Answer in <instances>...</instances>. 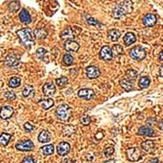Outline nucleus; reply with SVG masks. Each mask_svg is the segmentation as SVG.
Returning <instances> with one entry per match:
<instances>
[{"label":"nucleus","mask_w":163,"mask_h":163,"mask_svg":"<svg viewBox=\"0 0 163 163\" xmlns=\"http://www.w3.org/2000/svg\"><path fill=\"white\" fill-rule=\"evenodd\" d=\"M41 151L44 155H51V154H53L55 151L54 145H46L41 148Z\"/></svg>","instance_id":"28"},{"label":"nucleus","mask_w":163,"mask_h":163,"mask_svg":"<svg viewBox=\"0 0 163 163\" xmlns=\"http://www.w3.org/2000/svg\"><path fill=\"white\" fill-rule=\"evenodd\" d=\"M150 84V79L148 76H143L139 80V86L144 89V88H148Z\"/></svg>","instance_id":"30"},{"label":"nucleus","mask_w":163,"mask_h":163,"mask_svg":"<svg viewBox=\"0 0 163 163\" xmlns=\"http://www.w3.org/2000/svg\"><path fill=\"white\" fill-rule=\"evenodd\" d=\"M156 21L157 19L153 14H146L143 19V23L146 28H151L156 23Z\"/></svg>","instance_id":"11"},{"label":"nucleus","mask_w":163,"mask_h":163,"mask_svg":"<svg viewBox=\"0 0 163 163\" xmlns=\"http://www.w3.org/2000/svg\"><path fill=\"white\" fill-rule=\"evenodd\" d=\"M111 52H112V56H115V57L120 56V55L123 54V48L118 44H115V46H112Z\"/></svg>","instance_id":"32"},{"label":"nucleus","mask_w":163,"mask_h":163,"mask_svg":"<svg viewBox=\"0 0 163 163\" xmlns=\"http://www.w3.org/2000/svg\"><path fill=\"white\" fill-rule=\"evenodd\" d=\"M14 115V109L9 105H5L0 110V118L2 119H9Z\"/></svg>","instance_id":"13"},{"label":"nucleus","mask_w":163,"mask_h":163,"mask_svg":"<svg viewBox=\"0 0 163 163\" xmlns=\"http://www.w3.org/2000/svg\"><path fill=\"white\" fill-rule=\"evenodd\" d=\"M120 86L123 88L125 91H127V92L132 91L133 89H134L132 82L129 79H127V78H123V79L120 80Z\"/></svg>","instance_id":"22"},{"label":"nucleus","mask_w":163,"mask_h":163,"mask_svg":"<svg viewBox=\"0 0 163 163\" xmlns=\"http://www.w3.org/2000/svg\"><path fill=\"white\" fill-rule=\"evenodd\" d=\"M108 36L111 41H117L121 36V31L117 29H110L108 33Z\"/></svg>","instance_id":"24"},{"label":"nucleus","mask_w":163,"mask_h":163,"mask_svg":"<svg viewBox=\"0 0 163 163\" xmlns=\"http://www.w3.org/2000/svg\"><path fill=\"white\" fill-rule=\"evenodd\" d=\"M104 163H115V161L113 160V159H110V160H107V161H104Z\"/></svg>","instance_id":"44"},{"label":"nucleus","mask_w":163,"mask_h":163,"mask_svg":"<svg viewBox=\"0 0 163 163\" xmlns=\"http://www.w3.org/2000/svg\"><path fill=\"white\" fill-rule=\"evenodd\" d=\"M20 8V2L19 1H12L9 4V10L11 12H17Z\"/></svg>","instance_id":"37"},{"label":"nucleus","mask_w":163,"mask_h":163,"mask_svg":"<svg viewBox=\"0 0 163 163\" xmlns=\"http://www.w3.org/2000/svg\"><path fill=\"white\" fill-rule=\"evenodd\" d=\"M34 94V87L31 85H27L26 87L23 88V96L24 98H28L30 96H32Z\"/></svg>","instance_id":"27"},{"label":"nucleus","mask_w":163,"mask_h":163,"mask_svg":"<svg viewBox=\"0 0 163 163\" xmlns=\"http://www.w3.org/2000/svg\"><path fill=\"white\" fill-rule=\"evenodd\" d=\"M86 75H87L88 78L95 79V78H98L101 75V71L97 67L90 66V67H88L86 69Z\"/></svg>","instance_id":"12"},{"label":"nucleus","mask_w":163,"mask_h":163,"mask_svg":"<svg viewBox=\"0 0 163 163\" xmlns=\"http://www.w3.org/2000/svg\"><path fill=\"white\" fill-rule=\"evenodd\" d=\"M38 141L42 144H46V143H49L51 141V135L48 131L46 130H43V131L40 132V134L38 135Z\"/></svg>","instance_id":"19"},{"label":"nucleus","mask_w":163,"mask_h":163,"mask_svg":"<svg viewBox=\"0 0 163 163\" xmlns=\"http://www.w3.org/2000/svg\"><path fill=\"white\" fill-rule=\"evenodd\" d=\"M68 83H69V79L67 77H64V76H62L60 78L56 79V84L58 85L59 87H61V88L64 87Z\"/></svg>","instance_id":"33"},{"label":"nucleus","mask_w":163,"mask_h":163,"mask_svg":"<svg viewBox=\"0 0 163 163\" xmlns=\"http://www.w3.org/2000/svg\"><path fill=\"white\" fill-rule=\"evenodd\" d=\"M22 163H35V160L32 156H26L23 160H22Z\"/></svg>","instance_id":"41"},{"label":"nucleus","mask_w":163,"mask_h":163,"mask_svg":"<svg viewBox=\"0 0 163 163\" xmlns=\"http://www.w3.org/2000/svg\"><path fill=\"white\" fill-rule=\"evenodd\" d=\"M63 62H64V64H66V66H71V64H73L72 56L69 55V54H66L64 56V58H63Z\"/></svg>","instance_id":"34"},{"label":"nucleus","mask_w":163,"mask_h":163,"mask_svg":"<svg viewBox=\"0 0 163 163\" xmlns=\"http://www.w3.org/2000/svg\"><path fill=\"white\" fill-rule=\"evenodd\" d=\"M85 19H86V22L89 23V24H91V26H101V23L98 22L97 20H95L93 17H91V16H88L86 15L85 16Z\"/></svg>","instance_id":"35"},{"label":"nucleus","mask_w":163,"mask_h":163,"mask_svg":"<svg viewBox=\"0 0 163 163\" xmlns=\"http://www.w3.org/2000/svg\"><path fill=\"white\" fill-rule=\"evenodd\" d=\"M148 163H159V159H158V158H156V157H154V158L150 159Z\"/></svg>","instance_id":"43"},{"label":"nucleus","mask_w":163,"mask_h":163,"mask_svg":"<svg viewBox=\"0 0 163 163\" xmlns=\"http://www.w3.org/2000/svg\"><path fill=\"white\" fill-rule=\"evenodd\" d=\"M21 85V78L18 76H14L9 81V86L11 88H17Z\"/></svg>","instance_id":"31"},{"label":"nucleus","mask_w":163,"mask_h":163,"mask_svg":"<svg viewBox=\"0 0 163 163\" xmlns=\"http://www.w3.org/2000/svg\"><path fill=\"white\" fill-rule=\"evenodd\" d=\"M15 148L20 151H29L34 148V144L30 140H26L16 144Z\"/></svg>","instance_id":"6"},{"label":"nucleus","mask_w":163,"mask_h":163,"mask_svg":"<svg viewBox=\"0 0 163 163\" xmlns=\"http://www.w3.org/2000/svg\"><path fill=\"white\" fill-rule=\"evenodd\" d=\"M138 134L140 136H145V137H152L155 134H154V131L153 129H151L150 127H148V126H143L139 129V131H138Z\"/></svg>","instance_id":"18"},{"label":"nucleus","mask_w":163,"mask_h":163,"mask_svg":"<svg viewBox=\"0 0 163 163\" xmlns=\"http://www.w3.org/2000/svg\"><path fill=\"white\" fill-rule=\"evenodd\" d=\"M37 39H45L47 37V31L45 28H38L34 30V35Z\"/></svg>","instance_id":"26"},{"label":"nucleus","mask_w":163,"mask_h":163,"mask_svg":"<svg viewBox=\"0 0 163 163\" xmlns=\"http://www.w3.org/2000/svg\"><path fill=\"white\" fill-rule=\"evenodd\" d=\"M20 20L23 23H31V17H30V15L28 13V10L26 9H23L20 13Z\"/></svg>","instance_id":"20"},{"label":"nucleus","mask_w":163,"mask_h":163,"mask_svg":"<svg viewBox=\"0 0 163 163\" xmlns=\"http://www.w3.org/2000/svg\"><path fill=\"white\" fill-rule=\"evenodd\" d=\"M20 60H21V56L17 55V54H9L5 59V64L8 67L11 68H15L19 66L20 64Z\"/></svg>","instance_id":"7"},{"label":"nucleus","mask_w":163,"mask_h":163,"mask_svg":"<svg viewBox=\"0 0 163 163\" xmlns=\"http://www.w3.org/2000/svg\"><path fill=\"white\" fill-rule=\"evenodd\" d=\"M78 97L81 98V99L91 100L95 97V92L92 90V89L84 88V89H81V90L78 91Z\"/></svg>","instance_id":"10"},{"label":"nucleus","mask_w":163,"mask_h":163,"mask_svg":"<svg viewBox=\"0 0 163 163\" xmlns=\"http://www.w3.org/2000/svg\"><path fill=\"white\" fill-rule=\"evenodd\" d=\"M126 75H127L129 80H133L138 76V71L134 70V69H128L126 71Z\"/></svg>","instance_id":"36"},{"label":"nucleus","mask_w":163,"mask_h":163,"mask_svg":"<svg viewBox=\"0 0 163 163\" xmlns=\"http://www.w3.org/2000/svg\"><path fill=\"white\" fill-rule=\"evenodd\" d=\"M133 10V2L131 0H125L120 4L116 5L112 11V17L115 19H120L123 16L131 13Z\"/></svg>","instance_id":"1"},{"label":"nucleus","mask_w":163,"mask_h":163,"mask_svg":"<svg viewBox=\"0 0 163 163\" xmlns=\"http://www.w3.org/2000/svg\"><path fill=\"white\" fill-rule=\"evenodd\" d=\"M130 57H131L132 59L136 60V61H142L145 58V49L141 46H137L133 49H131V51H130Z\"/></svg>","instance_id":"4"},{"label":"nucleus","mask_w":163,"mask_h":163,"mask_svg":"<svg viewBox=\"0 0 163 163\" xmlns=\"http://www.w3.org/2000/svg\"><path fill=\"white\" fill-rule=\"evenodd\" d=\"M12 138L11 134H8V133H2L0 135V145H3L6 146L8 144H9L10 140Z\"/></svg>","instance_id":"25"},{"label":"nucleus","mask_w":163,"mask_h":163,"mask_svg":"<svg viewBox=\"0 0 163 163\" xmlns=\"http://www.w3.org/2000/svg\"><path fill=\"white\" fill-rule=\"evenodd\" d=\"M42 90L45 96H53L56 93V87L52 82H47L44 84Z\"/></svg>","instance_id":"17"},{"label":"nucleus","mask_w":163,"mask_h":163,"mask_svg":"<svg viewBox=\"0 0 163 163\" xmlns=\"http://www.w3.org/2000/svg\"><path fill=\"white\" fill-rule=\"evenodd\" d=\"M136 35L133 33V32H127V33L124 35V43L126 46H130V45H132L135 41H136Z\"/></svg>","instance_id":"23"},{"label":"nucleus","mask_w":163,"mask_h":163,"mask_svg":"<svg viewBox=\"0 0 163 163\" xmlns=\"http://www.w3.org/2000/svg\"><path fill=\"white\" fill-rule=\"evenodd\" d=\"M71 113H72L71 108L69 104H63L59 105L58 109H57V110H56L57 117L63 121H69L70 119Z\"/></svg>","instance_id":"3"},{"label":"nucleus","mask_w":163,"mask_h":163,"mask_svg":"<svg viewBox=\"0 0 163 163\" xmlns=\"http://www.w3.org/2000/svg\"><path fill=\"white\" fill-rule=\"evenodd\" d=\"M100 58L103 61H111L113 56H112V52L111 49L109 46H104L102 48V50L100 52Z\"/></svg>","instance_id":"9"},{"label":"nucleus","mask_w":163,"mask_h":163,"mask_svg":"<svg viewBox=\"0 0 163 163\" xmlns=\"http://www.w3.org/2000/svg\"><path fill=\"white\" fill-rule=\"evenodd\" d=\"M160 61H162V52H160Z\"/></svg>","instance_id":"45"},{"label":"nucleus","mask_w":163,"mask_h":163,"mask_svg":"<svg viewBox=\"0 0 163 163\" xmlns=\"http://www.w3.org/2000/svg\"><path fill=\"white\" fill-rule=\"evenodd\" d=\"M141 148L144 151L148 152V153H151L154 151V149H155V144H154V142L151 140H148L141 144Z\"/></svg>","instance_id":"15"},{"label":"nucleus","mask_w":163,"mask_h":163,"mask_svg":"<svg viewBox=\"0 0 163 163\" xmlns=\"http://www.w3.org/2000/svg\"><path fill=\"white\" fill-rule=\"evenodd\" d=\"M36 56H37L38 59L42 60V61H44V62H48V61H49V59L47 58V57H49V53L47 52L46 49H44V48H42V47L37 49Z\"/></svg>","instance_id":"21"},{"label":"nucleus","mask_w":163,"mask_h":163,"mask_svg":"<svg viewBox=\"0 0 163 163\" xmlns=\"http://www.w3.org/2000/svg\"><path fill=\"white\" fill-rule=\"evenodd\" d=\"M80 121H81V123H82L83 125L87 126V125H89V124H90V122H91V119H90V117H89L88 115H84L83 117H81Z\"/></svg>","instance_id":"39"},{"label":"nucleus","mask_w":163,"mask_h":163,"mask_svg":"<svg viewBox=\"0 0 163 163\" xmlns=\"http://www.w3.org/2000/svg\"><path fill=\"white\" fill-rule=\"evenodd\" d=\"M70 151V145L67 142H62L57 146V152L59 155L64 156Z\"/></svg>","instance_id":"8"},{"label":"nucleus","mask_w":163,"mask_h":163,"mask_svg":"<svg viewBox=\"0 0 163 163\" xmlns=\"http://www.w3.org/2000/svg\"><path fill=\"white\" fill-rule=\"evenodd\" d=\"M127 158L129 161H139L142 158V151L138 148H130L127 150Z\"/></svg>","instance_id":"5"},{"label":"nucleus","mask_w":163,"mask_h":163,"mask_svg":"<svg viewBox=\"0 0 163 163\" xmlns=\"http://www.w3.org/2000/svg\"><path fill=\"white\" fill-rule=\"evenodd\" d=\"M17 34L20 38L21 43L28 49H30L34 45V36L30 28H24L20 30H18Z\"/></svg>","instance_id":"2"},{"label":"nucleus","mask_w":163,"mask_h":163,"mask_svg":"<svg viewBox=\"0 0 163 163\" xmlns=\"http://www.w3.org/2000/svg\"><path fill=\"white\" fill-rule=\"evenodd\" d=\"M23 128H24V130H26L27 132H31L32 130L34 129L33 125H31L30 123H28V122H27V123H24V125H23Z\"/></svg>","instance_id":"42"},{"label":"nucleus","mask_w":163,"mask_h":163,"mask_svg":"<svg viewBox=\"0 0 163 163\" xmlns=\"http://www.w3.org/2000/svg\"><path fill=\"white\" fill-rule=\"evenodd\" d=\"M54 104L55 103L52 99H45V100L40 101V103H39V104L41 105L42 109H44V110H49L50 108H52Z\"/></svg>","instance_id":"29"},{"label":"nucleus","mask_w":163,"mask_h":163,"mask_svg":"<svg viewBox=\"0 0 163 163\" xmlns=\"http://www.w3.org/2000/svg\"><path fill=\"white\" fill-rule=\"evenodd\" d=\"M113 152H115V149H113V146H109V148L105 149V150H104V155L110 156V155H112Z\"/></svg>","instance_id":"40"},{"label":"nucleus","mask_w":163,"mask_h":163,"mask_svg":"<svg viewBox=\"0 0 163 163\" xmlns=\"http://www.w3.org/2000/svg\"><path fill=\"white\" fill-rule=\"evenodd\" d=\"M4 97L6 98L8 101H14V100H16V95L13 92H10V91L5 92Z\"/></svg>","instance_id":"38"},{"label":"nucleus","mask_w":163,"mask_h":163,"mask_svg":"<svg viewBox=\"0 0 163 163\" xmlns=\"http://www.w3.org/2000/svg\"><path fill=\"white\" fill-rule=\"evenodd\" d=\"M64 49L69 52H77L79 50V44L74 40H67L64 43Z\"/></svg>","instance_id":"16"},{"label":"nucleus","mask_w":163,"mask_h":163,"mask_svg":"<svg viewBox=\"0 0 163 163\" xmlns=\"http://www.w3.org/2000/svg\"><path fill=\"white\" fill-rule=\"evenodd\" d=\"M75 35L76 34L74 33V31H73V28L70 27H68L62 31L61 38L64 40H73L75 38Z\"/></svg>","instance_id":"14"}]
</instances>
